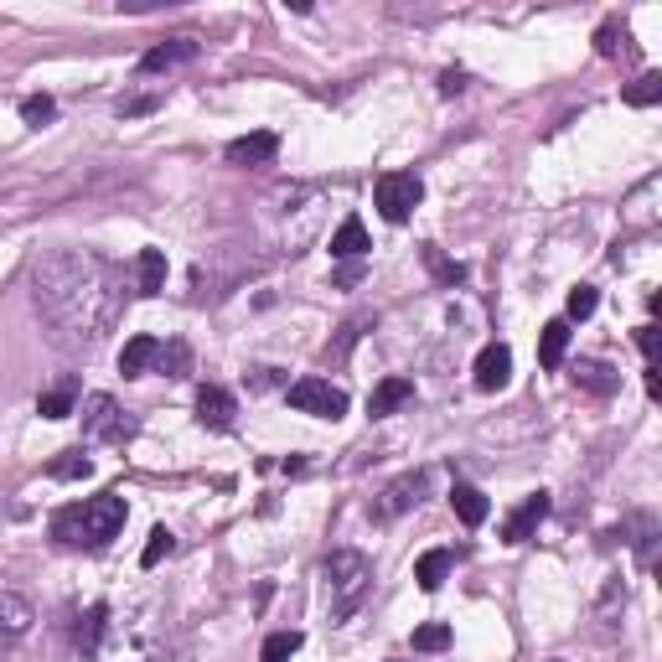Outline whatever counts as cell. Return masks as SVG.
<instances>
[{"mask_svg": "<svg viewBox=\"0 0 662 662\" xmlns=\"http://www.w3.org/2000/svg\"><path fill=\"white\" fill-rule=\"evenodd\" d=\"M32 295H37V311L57 326L63 342H99L119 321V306H125L119 269L88 249L47 254L32 269Z\"/></svg>", "mask_w": 662, "mask_h": 662, "instance_id": "obj_1", "label": "cell"}, {"mask_svg": "<svg viewBox=\"0 0 662 662\" xmlns=\"http://www.w3.org/2000/svg\"><path fill=\"white\" fill-rule=\"evenodd\" d=\"M125 528V497H88V502H68L52 513V538L68 549H104L109 538Z\"/></svg>", "mask_w": 662, "mask_h": 662, "instance_id": "obj_2", "label": "cell"}, {"mask_svg": "<svg viewBox=\"0 0 662 662\" xmlns=\"http://www.w3.org/2000/svg\"><path fill=\"white\" fill-rule=\"evenodd\" d=\"M321 575H326L331 621H347L368 600V590H373V564H368V554H357V549H337L321 564Z\"/></svg>", "mask_w": 662, "mask_h": 662, "instance_id": "obj_3", "label": "cell"}, {"mask_svg": "<svg viewBox=\"0 0 662 662\" xmlns=\"http://www.w3.org/2000/svg\"><path fill=\"white\" fill-rule=\"evenodd\" d=\"M419 197H425V182H419L414 171H383L378 187H373V202H378V213L388 223H404L419 207Z\"/></svg>", "mask_w": 662, "mask_h": 662, "instance_id": "obj_4", "label": "cell"}, {"mask_svg": "<svg viewBox=\"0 0 662 662\" xmlns=\"http://www.w3.org/2000/svg\"><path fill=\"white\" fill-rule=\"evenodd\" d=\"M78 414H83V435H88V440L125 445V440L135 435V419H125V414H119V404H114L109 394H88Z\"/></svg>", "mask_w": 662, "mask_h": 662, "instance_id": "obj_5", "label": "cell"}, {"mask_svg": "<svg viewBox=\"0 0 662 662\" xmlns=\"http://www.w3.org/2000/svg\"><path fill=\"white\" fill-rule=\"evenodd\" d=\"M290 409L316 414V419H342L347 414V394L337 383H326V378H300V383H290Z\"/></svg>", "mask_w": 662, "mask_h": 662, "instance_id": "obj_6", "label": "cell"}, {"mask_svg": "<svg viewBox=\"0 0 662 662\" xmlns=\"http://www.w3.org/2000/svg\"><path fill=\"white\" fill-rule=\"evenodd\" d=\"M419 492H425V471H409V476H399L394 487H388V492L373 502V518H378V523H388V518L409 513V507L419 502Z\"/></svg>", "mask_w": 662, "mask_h": 662, "instance_id": "obj_7", "label": "cell"}, {"mask_svg": "<svg viewBox=\"0 0 662 662\" xmlns=\"http://www.w3.org/2000/svg\"><path fill=\"white\" fill-rule=\"evenodd\" d=\"M507 378H513V352H507V342L481 347V357H476V388H481V394L507 388Z\"/></svg>", "mask_w": 662, "mask_h": 662, "instance_id": "obj_8", "label": "cell"}, {"mask_svg": "<svg viewBox=\"0 0 662 662\" xmlns=\"http://www.w3.org/2000/svg\"><path fill=\"white\" fill-rule=\"evenodd\" d=\"M233 414H238V404H233L228 388L207 383L202 394H197V425L202 430H233Z\"/></svg>", "mask_w": 662, "mask_h": 662, "instance_id": "obj_9", "label": "cell"}, {"mask_svg": "<svg viewBox=\"0 0 662 662\" xmlns=\"http://www.w3.org/2000/svg\"><path fill=\"white\" fill-rule=\"evenodd\" d=\"M544 518H549V492H533V497L518 507V513L502 523V538H507V544H528V538H533V528L544 523Z\"/></svg>", "mask_w": 662, "mask_h": 662, "instance_id": "obj_10", "label": "cell"}, {"mask_svg": "<svg viewBox=\"0 0 662 662\" xmlns=\"http://www.w3.org/2000/svg\"><path fill=\"white\" fill-rule=\"evenodd\" d=\"M275 150H280V135L254 130V135H244V140L228 145V161L233 166H264V161H275Z\"/></svg>", "mask_w": 662, "mask_h": 662, "instance_id": "obj_11", "label": "cell"}, {"mask_svg": "<svg viewBox=\"0 0 662 662\" xmlns=\"http://www.w3.org/2000/svg\"><path fill=\"white\" fill-rule=\"evenodd\" d=\"M409 399H414V383H409V378H383L373 394H368V414H373V419H388L394 409H404Z\"/></svg>", "mask_w": 662, "mask_h": 662, "instance_id": "obj_12", "label": "cell"}, {"mask_svg": "<svg viewBox=\"0 0 662 662\" xmlns=\"http://www.w3.org/2000/svg\"><path fill=\"white\" fill-rule=\"evenodd\" d=\"M197 57V42L192 37H176V42H166V47H150L145 57H140V73H166V68H176V63H192Z\"/></svg>", "mask_w": 662, "mask_h": 662, "instance_id": "obj_13", "label": "cell"}, {"mask_svg": "<svg viewBox=\"0 0 662 662\" xmlns=\"http://www.w3.org/2000/svg\"><path fill=\"white\" fill-rule=\"evenodd\" d=\"M450 507H456V518L466 528H481V523H487V513H492V502L481 497L471 481H456V487H450Z\"/></svg>", "mask_w": 662, "mask_h": 662, "instance_id": "obj_14", "label": "cell"}, {"mask_svg": "<svg viewBox=\"0 0 662 662\" xmlns=\"http://www.w3.org/2000/svg\"><path fill=\"white\" fill-rule=\"evenodd\" d=\"M104 626H109V606H88V611L78 616V626H73V647H78L83 657H94Z\"/></svg>", "mask_w": 662, "mask_h": 662, "instance_id": "obj_15", "label": "cell"}, {"mask_svg": "<svg viewBox=\"0 0 662 662\" xmlns=\"http://www.w3.org/2000/svg\"><path fill=\"white\" fill-rule=\"evenodd\" d=\"M156 357H161V342H156V337H130L125 352H119V373H125V378H140L150 363H156Z\"/></svg>", "mask_w": 662, "mask_h": 662, "instance_id": "obj_16", "label": "cell"}, {"mask_svg": "<svg viewBox=\"0 0 662 662\" xmlns=\"http://www.w3.org/2000/svg\"><path fill=\"white\" fill-rule=\"evenodd\" d=\"M331 254H337V259H363L368 254V228H363V218H347L337 233H331Z\"/></svg>", "mask_w": 662, "mask_h": 662, "instance_id": "obj_17", "label": "cell"}, {"mask_svg": "<svg viewBox=\"0 0 662 662\" xmlns=\"http://www.w3.org/2000/svg\"><path fill=\"white\" fill-rule=\"evenodd\" d=\"M450 564H456V559H450V549H430L425 559L414 564V580H419V590H430V595H435V590L450 580Z\"/></svg>", "mask_w": 662, "mask_h": 662, "instance_id": "obj_18", "label": "cell"}, {"mask_svg": "<svg viewBox=\"0 0 662 662\" xmlns=\"http://www.w3.org/2000/svg\"><path fill=\"white\" fill-rule=\"evenodd\" d=\"M135 275H140V295H161L166 290V254L161 249H140Z\"/></svg>", "mask_w": 662, "mask_h": 662, "instance_id": "obj_19", "label": "cell"}, {"mask_svg": "<svg viewBox=\"0 0 662 662\" xmlns=\"http://www.w3.org/2000/svg\"><path fill=\"white\" fill-rule=\"evenodd\" d=\"M564 352H569V321H549L544 337H538V363H544V368H559Z\"/></svg>", "mask_w": 662, "mask_h": 662, "instance_id": "obj_20", "label": "cell"}, {"mask_svg": "<svg viewBox=\"0 0 662 662\" xmlns=\"http://www.w3.org/2000/svg\"><path fill=\"white\" fill-rule=\"evenodd\" d=\"M32 626V606L21 595H0V637H26Z\"/></svg>", "mask_w": 662, "mask_h": 662, "instance_id": "obj_21", "label": "cell"}, {"mask_svg": "<svg viewBox=\"0 0 662 662\" xmlns=\"http://www.w3.org/2000/svg\"><path fill=\"white\" fill-rule=\"evenodd\" d=\"M575 383H580V388H590V394H600V399L621 388L616 368H606V363H580V368H575Z\"/></svg>", "mask_w": 662, "mask_h": 662, "instance_id": "obj_22", "label": "cell"}, {"mask_svg": "<svg viewBox=\"0 0 662 662\" xmlns=\"http://www.w3.org/2000/svg\"><path fill=\"white\" fill-rule=\"evenodd\" d=\"M73 399H78V383L68 378V383H57L52 394H42V399H37V414H42V419H68V414H78V409H73Z\"/></svg>", "mask_w": 662, "mask_h": 662, "instance_id": "obj_23", "label": "cell"}, {"mask_svg": "<svg viewBox=\"0 0 662 662\" xmlns=\"http://www.w3.org/2000/svg\"><path fill=\"white\" fill-rule=\"evenodd\" d=\"M47 476L52 481H88V476H94V461H88L83 450H63V456L47 466Z\"/></svg>", "mask_w": 662, "mask_h": 662, "instance_id": "obj_24", "label": "cell"}, {"mask_svg": "<svg viewBox=\"0 0 662 662\" xmlns=\"http://www.w3.org/2000/svg\"><path fill=\"white\" fill-rule=\"evenodd\" d=\"M156 368L171 373V378H187V373H192V347H187V342H161Z\"/></svg>", "mask_w": 662, "mask_h": 662, "instance_id": "obj_25", "label": "cell"}, {"mask_svg": "<svg viewBox=\"0 0 662 662\" xmlns=\"http://www.w3.org/2000/svg\"><path fill=\"white\" fill-rule=\"evenodd\" d=\"M621 99H626L631 109H647V104H657V99H662V73H642V78L631 83Z\"/></svg>", "mask_w": 662, "mask_h": 662, "instance_id": "obj_26", "label": "cell"}, {"mask_svg": "<svg viewBox=\"0 0 662 662\" xmlns=\"http://www.w3.org/2000/svg\"><path fill=\"white\" fill-rule=\"evenodd\" d=\"M295 652H300V631H275V637L264 642L259 662H290Z\"/></svg>", "mask_w": 662, "mask_h": 662, "instance_id": "obj_27", "label": "cell"}, {"mask_svg": "<svg viewBox=\"0 0 662 662\" xmlns=\"http://www.w3.org/2000/svg\"><path fill=\"white\" fill-rule=\"evenodd\" d=\"M450 647V626L445 621H425L414 631V652H445Z\"/></svg>", "mask_w": 662, "mask_h": 662, "instance_id": "obj_28", "label": "cell"}, {"mask_svg": "<svg viewBox=\"0 0 662 662\" xmlns=\"http://www.w3.org/2000/svg\"><path fill=\"white\" fill-rule=\"evenodd\" d=\"M595 306H600V295H595V285H575V290H569V300H564V311H569V321H585V316H595Z\"/></svg>", "mask_w": 662, "mask_h": 662, "instance_id": "obj_29", "label": "cell"}, {"mask_svg": "<svg viewBox=\"0 0 662 662\" xmlns=\"http://www.w3.org/2000/svg\"><path fill=\"white\" fill-rule=\"evenodd\" d=\"M171 549H176V533L171 528H156V533H150V544H145V554H140V564L156 569L161 559H171Z\"/></svg>", "mask_w": 662, "mask_h": 662, "instance_id": "obj_30", "label": "cell"}, {"mask_svg": "<svg viewBox=\"0 0 662 662\" xmlns=\"http://www.w3.org/2000/svg\"><path fill=\"white\" fill-rule=\"evenodd\" d=\"M52 114H57V104H52L47 94H32V99H21V119H26V125H47Z\"/></svg>", "mask_w": 662, "mask_h": 662, "instance_id": "obj_31", "label": "cell"}, {"mask_svg": "<svg viewBox=\"0 0 662 662\" xmlns=\"http://www.w3.org/2000/svg\"><path fill=\"white\" fill-rule=\"evenodd\" d=\"M425 259L435 264V275H440L445 285H461V280H466V264H450V259H440V249H435V244L425 249Z\"/></svg>", "mask_w": 662, "mask_h": 662, "instance_id": "obj_32", "label": "cell"}, {"mask_svg": "<svg viewBox=\"0 0 662 662\" xmlns=\"http://www.w3.org/2000/svg\"><path fill=\"white\" fill-rule=\"evenodd\" d=\"M363 326H368V316H357V321H347L342 326V337H337V347H326V357H347V347L363 337Z\"/></svg>", "mask_w": 662, "mask_h": 662, "instance_id": "obj_33", "label": "cell"}, {"mask_svg": "<svg viewBox=\"0 0 662 662\" xmlns=\"http://www.w3.org/2000/svg\"><path fill=\"white\" fill-rule=\"evenodd\" d=\"M637 347L647 352V368H657V326H642L637 331Z\"/></svg>", "mask_w": 662, "mask_h": 662, "instance_id": "obj_34", "label": "cell"}, {"mask_svg": "<svg viewBox=\"0 0 662 662\" xmlns=\"http://www.w3.org/2000/svg\"><path fill=\"white\" fill-rule=\"evenodd\" d=\"M461 88H466V73H456V68L440 73V94H461Z\"/></svg>", "mask_w": 662, "mask_h": 662, "instance_id": "obj_35", "label": "cell"}, {"mask_svg": "<svg viewBox=\"0 0 662 662\" xmlns=\"http://www.w3.org/2000/svg\"><path fill=\"white\" fill-rule=\"evenodd\" d=\"M357 280H363V264H357V259H352V264L342 269V275H337V285H357Z\"/></svg>", "mask_w": 662, "mask_h": 662, "instance_id": "obj_36", "label": "cell"}, {"mask_svg": "<svg viewBox=\"0 0 662 662\" xmlns=\"http://www.w3.org/2000/svg\"><path fill=\"white\" fill-rule=\"evenodd\" d=\"M600 52H606V57L616 52V26H600Z\"/></svg>", "mask_w": 662, "mask_h": 662, "instance_id": "obj_37", "label": "cell"}]
</instances>
